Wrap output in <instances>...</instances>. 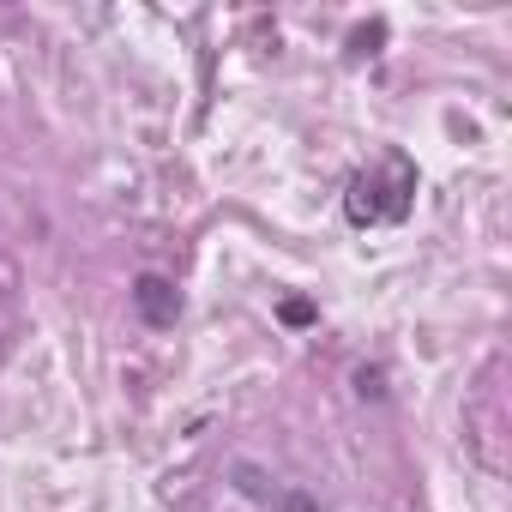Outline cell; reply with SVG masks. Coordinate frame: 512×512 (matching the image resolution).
<instances>
[{
    "mask_svg": "<svg viewBox=\"0 0 512 512\" xmlns=\"http://www.w3.org/2000/svg\"><path fill=\"white\" fill-rule=\"evenodd\" d=\"M410 205H416V163H410L404 151H386L374 169L350 175L344 217H350L356 229H368V223H398V217H410Z\"/></svg>",
    "mask_w": 512,
    "mask_h": 512,
    "instance_id": "1",
    "label": "cell"
},
{
    "mask_svg": "<svg viewBox=\"0 0 512 512\" xmlns=\"http://www.w3.org/2000/svg\"><path fill=\"white\" fill-rule=\"evenodd\" d=\"M133 314L151 326V332H169L181 320V290L163 278V272H139L133 278Z\"/></svg>",
    "mask_w": 512,
    "mask_h": 512,
    "instance_id": "2",
    "label": "cell"
},
{
    "mask_svg": "<svg viewBox=\"0 0 512 512\" xmlns=\"http://www.w3.org/2000/svg\"><path fill=\"white\" fill-rule=\"evenodd\" d=\"M229 476H235V488H241L247 500H266V506H278V494H284V488H278V476H266L260 464H235Z\"/></svg>",
    "mask_w": 512,
    "mask_h": 512,
    "instance_id": "3",
    "label": "cell"
},
{
    "mask_svg": "<svg viewBox=\"0 0 512 512\" xmlns=\"http://www.w3.org/2000/svg\"><path fill=\"white\" fill-rule=\"evenodd\" d=\"M380 43H386V19H374V25H356V31H350V61H362V55H380Z\"/></svg>",
    "mask_w": 512,
    "mask_h": 512,
    "instance_id": "4",
    "label": "cell"
},
{
    "mask_svg": "<svg viewBox=\"0 0 512 512\" xmlns=\"http://www.w3.org/2000/svg\"><path fill=\"white\" fill-rule=\"evenodd\" d=\"M278 512H326V506H320V494H308V488H284V494H278Z\"/></svg>",
    "mask_w": 512,
    "mask_h": 512,
    "instance_id": "5",
    "label": "cell"
},
{
    "mask_svg": "<svg viewBox=\"0 0 512 512\" xmlns=\"http://www.w3.org/2000/svg\"><path fill=\"white\" fill-rule=\"evenodd\" d=\"M356 392L380 404V398H386V374H380V368H356Z\"/></svg>",
    "mask_w": 512,
    "mask_h": 512,
    "instance_id": "6",
    "label": "cell"
},
{
    "mask_svg": "<svg viewBox=\"0 0 512 512\" xmlns=\"http://www.w3.org/2000/svg\"><path fill=\"white\" fill-rule=\"evenodd\" d=\"M284 320H290V326H308V320H314V308H308V302H284Z\"/></svg>",
    "mask_w": 512,
    "mask_h": 512,
    "instance_id": "7",
    "label": "cell"
}]
</instances>
